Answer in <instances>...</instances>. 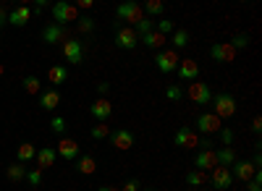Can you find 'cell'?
Segmentation results:
<instances>
[{
    "label": "cell",
    "mask_w": 262,
    "mask_h": 191,
    "mask_svg": "<svg viewBox=\"0 0 262 191\" xmlns=\"http://www.w3.org/2000/svg\"><path fill=\"white\" fill-rule=\"evenodd\" d=\"M217 134H221V141H223V147H231V144H233V131H231V129H221Z\"/></svg>",
    "instance_id": "40"
},
{
    "label": "cell",
    "mask_w": 262,
    "mask_h": 191,
    "mask_svg": "<svg viewBox=\"0 0 262 191\" xmlns=\"http://www.w3.org/2000/svg\"><path fill=\"white\" fill-rule=\"evenodd\" d=\"M165 97H168L170 102H179V100L184 97V89L179 87V84H170V87L165 89Z\"/></svg>",
    "instance_id": "35"
},
{
    "label": "cell",
    "mask_w": 262,
    "mask_h": 191,
    "mask_svg": "<svg viewBox=\"0 0 262 191\" xmlns=\"http://www.w3.org/2000/svg\"><path fill=\"white\" fill-rule=\"evenodd\" d=\"M42 39H45L48 45H58V42L69 39V29L60 27V24H50V27H45V32H42Z\"/></svg>",
    "instance_id": "16"
},
{
    "label": "cell",
    "mask_w": 262,
    "mask_h": 191,
    "mask_svg": "<svg viewBox=\"0 0 262 191\" xmlns=\"http://www.w3.org/2000/svg\"><path fill=\"white\" fill-rule=\"evenodd\" d=\"M58 105H60V94H58V89L39 92V108H42V110H55Z\"/></svg>",
    "instance_id": "21"
},
{
    "label": "cell",
    "mask_w": 262,
    "mask_h": 191,
    "mask_svg": "<svg viewBox=\"0 0 262 191\" xmlns=\"http://www.w3.org/2000/svg\"><path fill=\"white\" fill-rule=\"evenodd\" d=\"M63 55H66L69 63H74V66H79V63L84 60V47H81L79 37H69L63 42Z\"/></svg>",
    "instance_id": "10"
},
{
    "label": "cell",
    "mask_w": 262,
    "mask_h": 191,
    "mask_svg": "<svg viewBox=\"0 0 262 191\" xmlns=\"http://www.w3.org/2000/svg\"><path fill=\"white\" fill-rule=\"evenodd\" d=\"M165 39H168V37H163L160 32L152 29L149 34H144V37H142V45H144V47H149V50H163Z\"/></svg>",
    "instance_id": "22"
},
{
    "label": "cell",
    "mask_w": 262,
    "mask_h": 191,
    "mask_svg": "<svg viewBox=\"0 0 262 191\" xmlns=\"http://www.w3.org/2000/svg\"><path fill=\"white\" fill-rule=\"evenodd\" d=\"M155 32H160L163 37H168V34L173 32V21H168V18H160V21H158V27H155Z\"/></svg>",
    "instance_id": "38"
},
{
    "label": "cell",
    "mask_w": 262,
    "mask_h": 191,
    "mask_svg": "<svg viewBox=\"0 0 262 191\" xmlns=\"http://www.w3.org/2000/svg\"><path fill=\"white\" fill-rule=\"evenodd\" d=\"M95 3H92V0H79V6H76V11H90Z\"/></svg>",
    "instance_id": "44"
},
{
    "label": "cell",
    "mask_w": 262,
    "mask_h": 191,
    "mask_svg": "<svg viewBox=\"0 0 262 191\" xmlns=\"http://www.w3.org/2000/svg\"><path fill=\"white\" fill-rule=\"evenodd\" d=\"M3 24H8V11L6 6H0V29H3Z\"/></svg>",
    "instance_id": "46"
},
{
    "label": "cell",
    "mask_w": 262,
    "mask_h": 191,
    "mask_svg": "<svg viewBox=\"0 0 262 191\" xmlns=\"http://www.w3.org/2000/svg\"><path fill=\"white\" fill-rule=\"evenodd\" d=\"M173 144L181 147V150H194V147H200V134H196L191 126H181L173 136Z\"/></svg>",
    "instance_id": "5"
},
{
    "label": "cell",
    "mask_w": 262,
    "mask_h": 191,
    "mask_svg": "<svg viewBox=\"0 0 262 191\" xmlns=\"http://www.w3.org/2000/svg\"><path fill=\"white\" fill-rule=\"evenodd\" d=\"M121 191H142V183L137 181V178H128L126 183H123V188Z\"/></svg>",
    "instance_id": "42"
},
{
    "label": "cell",
    "mask_w": 262,
    "mask_h": 191,
    "mask_svg": "<svg viewBox=\"0 0 262 191\" xmlns=\"http://www.w3.org/2000/svg\"><path fill=\"white\" fill-rule=\"evenodd\" d=\"M76 29H79V34H92V29H95V21H92V16H79V21H76Z\"/></svg>",
    "instance_id": "30"
},
{
    "label": "cell",
    "mask_w": 262,
    "mask_h": 191,
    "mask_svg": "<svg viewBox=\"0 0 262 191\" xmlns=\"http://www.w3.org/2000/svg\"><path fill=\"white\" fill-rule=\"evenodd\" d=\"M50 129L58 134V136H63L66 134V121L60 118V115H55V118H50Z\"/></svg>",
    "instance_id": "37"
},
{
    "label": "cell",
    "mask_w": 262,
    "mask_h": 191,
    "mask_svg": "<svg viewBox=\"0 0 262 191\" xmlns=\"http://www.w3.org/2000/svg\"><path fill=\"white\" fill-rule=\"evenodd\" d=\"M90 113H92V118H97V123H105L107 118H111V113H113V102L107 97H97L90 105Z\"/></svg>",
    "instance_id": "12"
},
{
    "label": "cell",
    "mask_w": 262,
    "mask_h": 191,
    "mask_svg": "<svg viewBox=\"0 0 262 191\" xmlns=\"http://www.w3.org/2000/svg\"><path fill=\"white\" fill-rule=\"evenodd\" d=\"M212 113L217 115V118H231L233 113H236V97L233 94H228V92H221V94H215L212 97Z\"/></svg>",
    "instance_id": "3"
},
{
    "label": "cell",
    "mask_w": 262,
    "mask_h": 191,
    "mask_svg": "<svg viewBox=\"0 0 262 191\" xmlns=\"http://www.w3.org/2000/svg\"><path fill=\"white\" fill-rule=\"evenodd\" d=\"M254 173H257V168H254L252 160H236L233 162V171H231V176L236 181H244V183H249L254 178Z\"/></svg>",
    "instance_id": "11"
},
{
    "label": "cell",
    "mask_w": 262,
    "mask_h": 191,
    "mask_svg": "<svg viewBox=\"0 0 262 191\" xmlns=\"http://www.w3.org/2000/svg\"><path fill=\"white\" fill-rule=\"evenodd\" d=\"M90 134H92V139H107V136H111V129H107L105 123H95Z\"/></svg>",
    "instance_id": "34"
},
{
    "label": "cell",
    "mask_w": 262,
    "mask_h": 191,
    "mask_svg": "<svg viewBox=\"0 0 262 191\" xmlns=\"http://www.w3.org/2000/svg\"><path fill=\"white\" fill-rule=\"evenodd\" d=\"M37 157V147L32 141H24V144H18V150H16V162L24 165L27 160H34Z\"/></svg>",
    "instance_id": "23"
},
{
    "label": "cell",
    "mask_w": 262,
    "mask_h": 191,
    "mask_svg": "<svg viewBox=\"0 0 262 191\" xmlns=\"http://www.w3.org/2000/svg\"><path fill=\"white\" fill-rule=\"evenodd\" d=\"M200 150H212V139H200Z\"/></svg>",
    "instance_id": "48"
},
{
    "label": "cell",
    "mask_w": 262,
    "mask_h": 191,
    "mask_svg": "<svg viewBox=\"0 0 262 191\" xmlns=\"http://www.w3.org/2000/svg\"><path fill=\"white\" fill-rule=\"evenodd\" d=\"M152 29H155V24H152V18H147V16H144V18L139 21V24L134 27V32H137V37H139V34L144 37V34H149Z\"/></svg>",
    "instance_id": "33"
},
{
    "label": "cell",
    "mask_w": 262,
    "mask_h": 191,
    "mask_svg": "<svg viewBox=\"0 0 262 191\" xmlns=\"http://www.w3.org/2000/svg\"><path fill=\"white\" fill-rule=\"evenodd\" d=\"M163 8H165V6H163V0H147V3L142 6V11H144L147 16H160Z\"/></svg>",
    "instance_id": "29"
},
{
    "label": "cell",
    "mask_w": 262,
    "mask_h": 191,
    "mask_svg": "<svg viewBox=\"0 0 262 191\" xmlns=\"http://www.w3.org/2000/svg\"><path fill=\"white\" fill-rule=\"evenodd\" d=\"M113 42H116V47H121V50H134L139 45V37H137V32L131 27H121V29H116Z\"/></svg>",
    "instance_id": "9"
},
{
    "label": "cell",
    "mask_w": 262,
    "mask_h": 191,
    "mask_svg": "<svg viewBox=\"0 0 262 191\" xmlns=\"http://www.w3.org/2000/svg\"><path fill=\"white\" fill-rule=\"evenodd\" d=\"M191 191H207V188H205V186H202V188H191Z\"/></svg>",
    "instance_id": "50"
},
{
    "label": "cell",
    "mask_w": 262,
    "mask_h": 191,
    "mask_svg": "<svg viewBox=\"0 0 262 191\" xmlns=\"http://www.w3.org/2000/svg\"><path fill=\"white\" fill-rule=\"evenodd\" d=\"M252 131H254V136L259 139V131H262V118H259V115L252 121Z\"/></svg>",
    "instance_id": "43"
},
{
    "label": "cell",
    "mask_w": 262,
    "mask_h": 191,
    "mask_svg": "<svg viewBox=\"0 0 262 191\" xmlns=\"http://www.w3.org/2000/svg\"><path fill=\"white\" fill-rule=\"evenodd\" d=\"M55 152H58L63 160H79V141H76V139H60Z\"/></svg>",
    "instance_id": "19"
},
{
    "label": "cell",
    "mask_w": 262,
    "mask_h": 191,
    "mask_svg": "<svg viewBox=\"0 0 262 191\" xmlns=\"http://www.w3.org/2000/svg\"><path fill=\"white\" fill-rule=\"evenodd\" d=\"M215 157H217V165H221V168H231V165L236 162V152H233V147H223V150H217V152H215Z\"/></svg>",
    "instance_id": "25"
},
{
    "label": "cell",
    "mask_w": 262,
    "mask_h": 191,
    "mask_svg": "<svg viewBox=\"0 0 262 191\" xmlns=\"http://www.w3.org/2000/svg\"><path fill=\"white\" fill-rule=\"evenodd\" d=\"M48 79H50V84H55V87H58V84H63L66 79H69V68H66V66H53L48 71Z\"/></svg>",
    "instance_id": "27"
},
{
    "label": "cell",
    "mask_w": 262,
    "mask_h": 191,
    "mask_svg": "<svg viewBox=\"0 0 262 191\" xmlns=\"http://www.w3.org/2000/svg\"><path fill=\"white\" fill-rule=\"evenodd\" d=\"M116 16H118V21H126V24H139V21L144 18V11H142V6L137 3V0H126V3H121L118 8H116Z\"/></svg>",
    "instance_id": "2"
},
{
    "label": "cell",
    "mask_w": 262,
    "mask_h": 191,
    "mask_svg": "<svg viewBox=\"0 0 262 191\" xmlns=\"http://www.w3.org/2000/svg\"><path fill=\"white\" fill-rule=\"evenodd\" d=\"M223 129V121L217 118L215 113H202L200 118H196V131H200L202 136H210V134H217Z\"/></svg>",
    "instance_id": "7"
},
{
    "label": "cell",
    "mask_w": 262,
    "mask_h": 191,
    "mask_svg": "<svg viewBox=\"0 0 262 191\" xmlns=\"http://www.w3.org/2000/svg\"><path fill=\"white\" fill-rule=\"evenodd\" d=\"M27 181L32 186H39L42 183V171H39V168H37V171H27Z\"/></svg>",
    "instance_id": "39"
},
{
    "label": "cell",
    "mask_w": 262,
    "mask_h": 191,
    "mask_svg": "<svg viewBox=\"0 0 262 191\" xmlns=\"http://www.w3.org/2000/svg\"><path fill=\"white\" fill-rule=\"evenodd\" d=\"M53 11V24H60V27H69L71 21H79V11L74 3H66V0H58V3L50 8Z\"/></svg>",
    "instance_id": "1"
},
{
    "label": "cell",
    "mask_w": 262,
    "mask_h": 191,
    "mask_svg": "<svg viewBox=\"0 0 262 191\" xmlns=\"http://www.w3.org/2000/svg\"><path fill=\"white\" fill-rule=\"evenodd\" d=\"M3 71H6V68H3V66H0V76H3Z\"/></svg>",
    "instance_id": "51"
},
{
    "label": "cell",
    "mask_w": 262,
    "mask_h": 191,
    "mask_svg": "<svg viewBox=\"0 0 262 191\" xmlns=\"http://www.w3.org/2000/svg\"><path fill=\"white\" fill-rule=\"evenodd\" d=\"M6 176H8V181L18 183V181H24V178H27V168L21 165V162H13V165L6 168Z\"/></svg>",
    "instance_id": "26"
},
{
    "label": "cell",
    "mask_w": 262,
    "mask_h": 191,
    "mask_svg": "<svg viewBox=\"0 0 262 191\" xmlns=\"http://www.w3.org/2000/svg\"><path fill=\"white\" fill-rule=\"evenodd\" d=\"M186 45H189V32H186V29H179L176 34H173V50L179 53V50L186 47Z\"/></svg>",
    "instance_id": "31"
},
{
    "label": "cell",
    "mask_w": 262,
    "mask_h": 191,
    "mask_svg": "<svg viewBox=\"0 0 262 191\" xmlns=\"http://www.w3.org/2000/svg\"><path fill=\"white\" fill-rule=\"evenodd\" d=\"M179 63H181V55H179L176 50H160V53L155 55V66H158L163 74H176Z\"/></svg>",
    "instance_id": "4"
},
{
    "label": "cell",
    "mask_w": 262,
    "mask_h": 191,
    "mask_svg": "<svg viewBox=\"0 0 262 191\" xmlns=\"http://www.w3.org/2000/svg\"><path fill=\"white\" fill-rule=\"evenodd\" d=\"M212 168H217V157H215V150H200V155L194 157V171L210 173Z\"/></svg>",
    "instance_id": "14"
},
{
    "label": "cell",
    "mask_w": 262,
    "mask_h": 191,
    "mask_svg": "<svg viewBox=\"0 0 262 191\" xmlns=\"http://www.w3.org/2000/svg\"><path fill=\"white\" fill-rule=\"evenodd\" d=\"M186 183H189L191 188H202V186L207 183V173H202V171H189V173H186Z\"/></svg>",
    "instance_id": "28"
},
{
    "label": "cell",
    "mask_w": 262,
    "mask_h": 191,
    "mask_svg": "<svg viewBox=\"0 0 262 191\" xmlns=\"http://www.w3.org/2000/svg\"><path fill=\"white\" fill-rule=\"evenodd\" d=\"M45 8H48V3H45V0H37V3L32 6V11H34V13H39V11H45Z\"/></svg>",
    "instance_id": "47"
},
{
    "label": "cell",
    "mask_w": 262,
    "mask_h": 191,
    "mask_svg": "<svg viewBox=\"0 0 262 191\" xmlns=\"http://www.w3.org/2000/svg\"><path fill=\"white\" fill-rule=\"evenodd\" d=\"M186 97H191L194 105H210L212 102V92L205 81H191L186 89Z\"/></svg>",
    "instance_id": "6"
},
{
    "label": "cell",
    "mask_w": 262,
    "mask_h": 191,
    "mask_svg": "<svg viewBox=\"0 0 262 191\" xmlns=\"http://www.w3.org/2000/svg\"><path fill=\"white\" fill-rule=\"evenodd\" d=\"M228 45H231L233 50H242V47H247V45H249V37H247V34H236V37H231V39H228Z\"/></svg>",
    "instance_id": "36"
},
{
    "label": "cell",
    "mask_w": 262,
    "mask_h": 191,
    "mask_svg": "<svg viewBox=\"0 0 262 191\" xmlns=\"http://www.w3.org/2000/svg\"><path fill=\"white\" fill-rule=\"evenodd\" d=\"M111 144L116 147V150L126 152V150H131V147H134V134H131L128 129H118V131L111 134Z\"/></svg>",
    "instance_id": "17"
},
{
    "label": "cell",
    "mask_w": 262,
    "mask_h": 191,
    "mask_svg": "<svg viewBox=\"0 0 262 191\" xmlns=\"http://www.w3.org/2000/svg\"><path fill=\"white\" fill-rule=\"evenodd\" d=\"M76 171H79L81 176H92V173L97 171V160L90 157V155H81V157L76 160Z\"/></svg>",
    "instance_id": "24"
},
{
    "label": "cell",
    "mask_w": 262,
    "mask_h": 191,
    "mask_svg": "<svg viewBox=\"0 0 262 191\" xmlns=\"http://www.w3.org/2000/svg\"><path fill=\"white\" fill-rule=\"evenodd\" d=\"M210 55H212L215 63H233V60H236V50L228 45V42H215L212 50H210Z\"/></svg>",
    "instance_id": "13"
},
{
    "label": "cell",
    "mask_w": 262,
    "mask_h": 191,
    "mask_svg": "<svg viewBox=\"0 0 262 191\" xmlns=\"http://www.w3.org/2000/svg\"><path fill=\"white\" fill-rule=\"evenodd\" d=\"M97 92H100V94L105 97L107 92H111V84H107V81H100V84H97Z\"/></svg>",
    "instance_id": "45"
},
{
    "label": "cell",
    "mask_w": 262,
    "mask_h": 191,
    "mask_svg": "<svg viewBox=\"0 0 262 191\" xmlns=\"http://www.w3.org/2000/svg\"><path fill=\"white\" fill-rule=\"evenodd\" d=\"M176 74H179L181 81H196V76H200V63L191 60V58H184V60L179 63Z\"/></svg>",
    "instance_id": "15"
},
{
    "label": "cell",
    "mask_w": 262,
    "mask_h": 191,
    "mask_svg": "<svg viewBox=\"0 0 262 191\" xmlns=\"http://www.w3.org/2000/svg\"><path fill=\"white\" fill-rule=\"evenodd\" d=\"M142 191H155V188H142Z\"/></svg>",
    "instance_id": "52"
},
{
    "label": "cell",
    "mask_w": 262,
    "mask_h": 191,
    "mask_svg": "<svg viewBox=\"0 0 262 191\" xmlns=\"http://www.w3.org/2000/svg\"><path fill=\"white\" fill-rule=\"evenodd\" d=\"M97 191H121V188H118V186H100Z\"/></svg>",
    "instance_id": "49"
},
{
    "label": "cell",
    "mask_w": 262,
    "mask_h": 191,
    "mask_svg": "<svg viewBox=\"0 0 262 191\" xmlns=\"http://www.w3.org/2000/svg\"><path fill=\"white\" fill-rule=\"evenodd\" d=\"M247 188H249V191H262V176H259V171H257L254 178L247 183Z\"/></svg>",
    "instance_id": "41"
},
{
    "label": "cell",
    "mask_w": 262,
    "mask_h": 191,
    "mask_svg": "<svg viewBox=\"0 0 262 191\" xmlns=\"http://www.w3.org/2000/svg\"><path fill=\"white\" fill-rule=\"evenodd\" d=\"M55 157H58V152L53 150V147H42V150H37V168L42 171V168H53L55 165Z\"/></svg>",
    "instance_id": "20"
},
{
    "label": "cell",
    "mask_w": 262,
    "mask_h": 191,
    "mask_svg": "<svg viewBox=\"0 0 262 191\" xmlns=\"http://www.w3.org/2000/svg\"><path fill=\"white\" fill-rule=\"evenodd\" d=\"M210 186L212 188H217V191H226V188H231V183H233V176H231V168H212L210 171Z\"/></svg>",
    "instance_id": "8"
},
{
    "label": "cell",
    "mask_w": 262,
    "mask_h": 191,
    "mask_svg": "<svg viewBox=\"0 0 262 191\" xmlns=\"http://www.w3.org/2000/svg\"><path fill=\"white\" fill-rule=\"evenodd\" d=\"M32 18V6H16L11 13H8V24L13 27H27Z\"/></svg>",
    "instance_id": "18"
},
{
    "label": "cell",
    "mask_w": 262,
    "mask_h": 191,
    "mask_svg": "<svg viewBox=\"0 0 262 191\" xmlns=\"http://www.w3.org/2000/svg\"><path fill=\"white\" fill-rule=\"evenodd\" d=\"M24 89H27L29 94H39V92H42V81H39L37 76H24Z\"/></svg>",
    "instance_id": "32"
}]
</instances>
